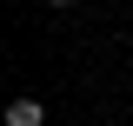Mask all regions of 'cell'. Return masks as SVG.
Returning a JSON list of instances; mask_svg holds the SVG:
<instances>
[{"mask_svg": "<svg viewBox=\"0 0 133 126\" xmlns=\"http://www.w3.org/2000/svg\"><path fill=\"white\" fill-rule=\"evenodd\" d=\"M7 126H47V106L40 100H14L7 106Z\"/></svg>", "mask_w": 133, "mask_h": 126, "instance_id": "cell-1", "label": "cell"}, {"mask_svg": "<svg viewBox=\"0 0 133 126\" xmlns=\"http://www.w3.org/2000/svg\"><path fill=\"white\" fill-rule=\"evenodd\" d=\"M53 7H73V0H53Z\"/></svg>", "mask_w": 133, "mask_h": 126, "instance_id": "cell-2", "label": "cell"}]
</instances>
